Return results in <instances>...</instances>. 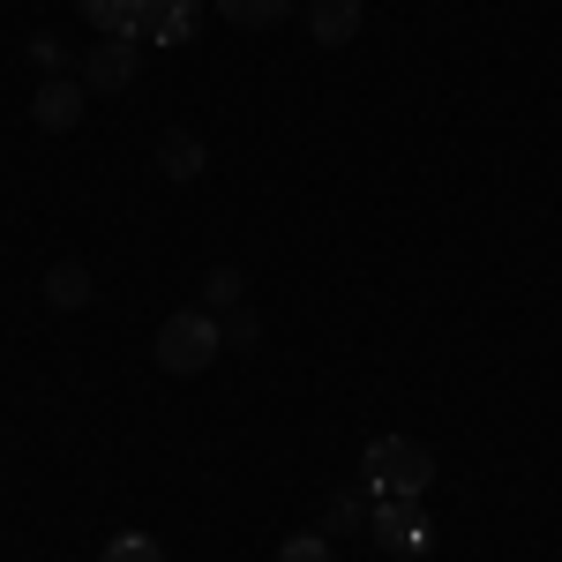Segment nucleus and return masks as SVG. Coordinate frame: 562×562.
Returning a JSON list of instances; mask_svg holds the SVG:
<instances>
[{"label":"nucleus","instance_id":"0eeeda50","mask_svg":"<svg viewBox=\"0 0 562 562\" xmlns=\"http://www.w3.org/2000/svg\"><path fill=\"white\" fill-rule=\"evenodd\" d=\"M368 23V0H307V31L315 45H352Z\"/></svg>","mask_w":562,"mask_h":562},{"label":"nucleus","instance_id":"9d476101","mask_svg":"<svg viewBox=\"0 0 562 562\" xmlns=\"http://www.w3.org/2000/svg\"><path fill=\"white\" fill-rule=\"evenodd\" d=\"M240 301H248L240 262H211V270H203V307H211V315H225V307H240Z\"/></svg>","mask_w":562,"mask_h":562},{"label":"nucleus","instance_id":"f03ea898","mask_svg":"<svg viewBox=\"0 0 562 562\" xmlns=\"http://www.w3.org/2000/svg\"><path fill=\"white\" fill-rule=\"evenodd\" d=\"M217 352H225V330H217L211 307H180L158 323V368L166 375H203Z\"/></svg>","mask_w":562,"mask_h":562},{"label":"nucleus","instance_id":"9b49d317","mask_svg":"<svg viewBox=\"0 0 562 562\" xmlns=\"http://www.w3.org/2000/svg\"><path fill=\"white\" fill-rule=\"evenodd\" d=\"M45 301L53 307H90V270L83 262H53V270H45Z\"/></svg>","mask_w":562,"mask_h":562},{"label":"nucleus","instance_id":"ddd939ff","mask_svg":"<svg viewBox=\"0 0 562 562\" xmlns=\"http://www.w3.org/2000/svg\"><path fill=\"white\" fill-rule=\"evenodd\" d=\"M217 330H225V352H256V346H262V315H256L248 301L225 307V315H217Z\"/></svg>","mask_w":562,"mask_h":562},{"label":"nucleus","instance_id":"2eb2a0df","mask_svg":"<svg viewBox=\"0 0 562 562\" xmlns=\"http://www.w3.org/2000/svg\"><path fill=\"white\" fill-rule=\"evenodd\" d=\"M98 562H166V548H158L150 532H121V540H105Z\"/></svg>","mask_w":562,"mask_h":562},{"label":"nucleus","instance_id":"39448f33","mask_svg":"<svg viewBox=\"0 0 562 562\" xmlns=\"http://www.w3.org/2000/svg\"><path fill=\"white\" fill-rule=\"evenodd\" d=\"M135 53H143L135 38H98V45L83 53V90H90V98L128 90V83H135Z\"/></svg>","mask_w":562,"mask_h":562},{"label":"nucleus","instance_id":"f3484780","mask_svg":"<svg viewBox=\"0 0 562 562\" xmlns=\"http://www.w3.org/2000/svg\"><path fill=\"white\" fill-rule=\"evenodd\" d=\"M31 68H45V76H68V45H60V31H38V38H31Z\"/></svg>","mask_w":562,"mask_h":562},{"label":"nucleus","instance_id":"1a4fd4ad","mask_svg":"<svg viewBox=\"0 0 562 562\" xmlns=\"http://www.w3.org/2000/svg\"><path fill=\"white\" fill-rule=\"evenodd\" d=\"M217 15H225L233 31H270V23L293 15V0H217Z\"/></svg>","mask_w":562,"mask_h":562},{"label":"nucleus","instance_id":"dca6fc26","mask_svg":"<svg viewBox=\"0 0 562 562\" xmlns=\"http://www.w3.org/2000/svg\"><path fill=\"white\" fill-rule=\"evenodd\" d=\"M278 562H338V555H330V532H293L278 548Z\"/></svg>","mask_w":562,"mask_h":562},{"label":"nucleus","instance_id":"6e6552de","mask_svg":"<svg viewBox=\"0 0 562 562\" xmlns=\"http://www.w3.org/2000/svg\"><path fill=\"white\" fill-rule=\"evenodd\" d=\"M203 166H211L203 135H188V128L158 135V173H166V180H203Z\"/></svg>","mask_w":562,"mask_h":562},{"label":"nucleus","instance_id":"4468645a","mask_svg":"<svg viewBox=\"0 0 562 562\" xmlns=\"http://www.w3.org/2000/svg\"><path fill=\"white\" fill-rule=\"evenodd\" d=\"M83 23L98 38H128V0H83Z\"/></svg>","mask_w":562,"mask_h":562},{"label":"nucleus","instance_id":"f8f14e48","mask_svg":"<svg viewBox=\"0 0 562 562\" xmlns=\"http://www.w3.org/2000/svg\"><path fill=\"white\" fill-rule=\"evenodd\" d=\"M368 510H375V495H330V510H323V532H330V540H346V532H368Z\"/></svg>","mask_w":562,"mask_h":562},{"label":"nucleus","instance_id":"423d86ee","mask_svg":"<svg viewBox=\"0 0 562 562\" xmlns=\"http://www.w3.org/2000/svg\"><path fill=\"white\" fill-rule=\"evenodd\" d=\"M83 76H45L38 83V98H31V121H38L45 135H68L76 121H83Z\"/></svg>","mask_w":562,"mask_h":562},{"label":"nucleus","instance_id":"7ed1b4c3","mask_svg":"<svg viewBox=\"0 0 562 562\" xmlns=\"http://www.w3.org/2000/svg\"><path fill=\"white\" fill-rule=\"evenodd\" d=\"M368 532H375L383 555H420V548H428V510H420V495H375Z\"/></svg>","mask_w":562,"mask_h":562},{"label":"nucleus","instance_id":"f257e3e1","mask_svg":"<svg viewBox=\"0 0 562 562\" xmlns=\"http://www.w3.org/2000/svg\"><path fill=\"white\" fill-rule=\"evenodd\" d=\"M360 480H368V495H428L435 450L413 442V435H375V442L360 450Z\"/></svg>","mask_w":562,"mask_h":562},{"label":"nucleus","instance_id":"20e7f679","mask_svg":"<svg viewBox=\"0 0 562 562\" xmlns=\"http://www.w3.org/2000/svg\"><path fill=\"white\" fill-rule=\"evenodd\" d=\"M188 31H195V0H128L135 45H180Z\"/></svg>","mask_w":562,"mask_h":562}]
</instances>
